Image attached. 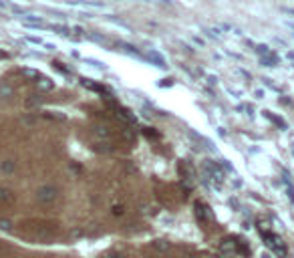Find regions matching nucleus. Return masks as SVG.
<instances>
[{"label": "nucleus", "instance_id": "obj_3", "mask_svg": "<svg viewBox=\"0 0 294 258\" xmlns=\"http://www.w3.org/2000/svg\"><path fill=\"white\" fill-rule=\"evenodd\" d=\"M4 57H6V53H2V50H0V59H4Z\"/></svg>", "mask_w": 294, "mask_h": 258}, {"label": "nucleus", "instance_id": "obj_2", "mask_svg": "<svg viewBox=\"0 0 294 258\" xmlns=\"http://www.w3.org/2000/svg\"><path fill=\"white\" fill-rule=\"evenodd\" d=\"M0 228H2V230H8V228H10V222H8V220H0Z\"/></svg>", "mask_w": 294, "mask_h": 258}, {"label": "nucleus", "instance_id": "obj_1", "mask_svg": "<svg viewBox=\"0 0 294 258\" xmlns=\"http://www.w3.org/2000/svg\"><path fill=\"white\" fill-rule=\"evenodd\" d=\"M12 200V194H10V190H6V188H0V202H10Z\"/></svg>", "mask_w": 294, "mask_h": 258}]
</instances>
